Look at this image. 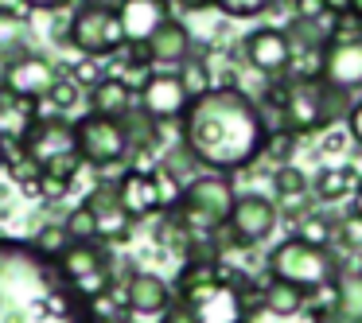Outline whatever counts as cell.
<instances>
[{
  "mask_svg": "<svg viewBox=\"0 0 362 323\" xmlns=\"http://www.w3.org/2000/svg\"><path fill=\"white\" fill-rule=\"evenodd\" d=\"M269 121L238 86H211L191 98L180 117V144L203 172H242L265 152Z\"/></svg>",
  "mask_w": 362,
  "mask_h": 323,
  "instance_id": "6da1fadb",
  "label": "cell"
},
{
  "mask_svg": "<svg viewBox=\"0 0 362 323\" xmlns=\"http://www.w3.org/2000/svg\"><path fill=\"white\" fill-rule=\"evenodd\" d=\"M0 323H90V307L32 242L0 237Z\"/></svg>",
  "mask_w": 362,
  "mask_h": 323,
  "instance_id": "7a4b0ae2",
  "label": "cell"
},
{
  "mask_svg": "<svg viewBox=\"0 0 362 323\" xmlns=\"http://www.w3.org/2000/svg\"><path fill=\"white\" fill-rule=\"evenodd\" d=\"M20 156L32 160L40 172V199H59L82 172V156L74 144V125L63 113H43L28 125V133L16 141Z\"/></svg>",
  "mask_w": 362,
  "mask_h": 323,
  "instance_id": "3957f363",
  "label": "cell"
},
{
  "mask_svg": "<svg viewBox=\"0 0 362 323\" xmlns=\"http://www.w3.org/2000/svg\"><path fill=\"white\" fill-rule=\"evenodd\" d=\"M273 105L281 113V129L304 133H327L351 113V94L327 86L320 74H292L281 90H273Z\"/></svg>",
  "mask_w": 362,
  "mask_h": 323,
  "instance_id": "277c9868",
  "label": "cell"
},
{
  "mask_svg": "<svg viewBox=\"0 0 362 323\" xmlns=\"http://www.w3.org/2000/svg\"><path fill=\"white\" fill-rule=\"evenodd\" d=\"M265 269H269V281H284V284H296L304 292H320V288H331L343 269H339V257L323 245H312L304 237H284L269 249L265 257Z\"/></svg>",
  "mask_w": 362,
  "mask_h": 323,
  "instance_id": "5b68a950",
  "label": "cell"
},
{
  "mask_svg": "<svg viewBox=\"0 0 362 323\" xmlns=\"http://www.w3.org/2000/svg\"><path fill=\"white\" fill-rule=\"evenodd\" d=\"M55 269L82 296V304H90V300L113 288V265L102 242H66L63 253L55 257Z\"/></svg>",
  "mask_w": 362,
  "mask_h": 323,
  "instance_id": "8992f818",
  "label": "cell"
},
{
  "mask_svg": "<svg viewBox=\"0 0 362 323\" xmlns=\"http://www.w3.org/2000/svg\"><path fill=\"white\" fill-rule=\"evenodd\" d=\"M74 144H78L82 164L98 168V172H110V168L125 164V160L133 156L121 121L102 117V113H86V117L74 121Z\"/></svg>",
  "mask_w": 362,
  "mask_h": 323,
  "instance_id": "52a82bcc",
  "label": "cell"
},
{
  "mask_svg": "<svg viewBox=\"0 0 362 323\" xmlns=\"http://www.w3.org/2000/svg\"><path fill=\"white\" fill-rule=\"evenodd\" d=\"M74 51H82V59H110L125 47V32H121L117 8L110 4H86L71 16V35H66Z\"/></svg>",
  "mask_w": 362,
  "mask_h": 323,
  "instance_id": "ba28073f",
  "label": "cell"
},
{
  "mask_svg": "<svg viewBox=\"0 0 362 323\" xmlns=\"http://www.w3.org/2000/svg\"><path fill=\"white\" fill-rule=\"evenodd\" d=\"M175 300H183L195 323H245V296L234 281L218 276V281H206L191 292H180Z\"/></svg>",
  "mask_w": 362,
  "mask_h": 323,
  "instance_id": "9c48e42d",
  "label": "cell"
},
{
  "mask_svg": "<svg viewBox=\"0 0 362 323\" xmlns=\"http://www.w3.org/2000/svg\"><path fill=\"white\" fill-rule=\"evenodd\" d=\"M187 102L191 94L183 86L180 71H148L141 78V86H136V110L144 117H152L156 125L160 121H180Z\"/></svg>",
  "mask_w": 362,
  "mask_h": 323,
  "instance_id": "30bf717a",
  "label": "cell"
},
{
  "mask_svg": "<svg viewBox=\"0 0 362 323\" xmlns=\"http://www.w3.org/2000/svg\"><path fill=\"white\" fill-rule=\"evenodd\" d=\"M59 66L51 63V59L43 55H32V51H24V55H16L8 66H4V74H0V90L12 98H20V102H43V98L51 94V86L59 82Z\"/></svg>",
  "mask_w": 362,
  "mask_h": 323,
  "instance_id": "8fae6325",
  "label": "cell"
},
{
  "mask_svg": "<svg viewBox=\"0 0 362 323\" xmlns=\"http://www.w3.org/2000/svg\"><path fill=\"white\" fill-rule=\"evenodd\" d=\"M242 55H245V63L257 74H265V78H288L296 47H292L284 28H257V32H250L242 40Z\"/></svg>",
  "mask_w": 362,
  "mask_h": 323,
  "instance_id": "7c38bea8",
  "label": "cell"
},
{
  "mask_svg": "<svg viewBox=\"0 0 362 323\" xmlns=\"http://www.w3.org/2000/svg\"><path fill=\"white\" fill-rule=\"evenodd\" d=\"M320 78L327 86L343 90H362V32L358 35H331L320 51Z\"/></svg>",
  "mask_w": 362,
  "mask_h": 323,
  "instance_id": "4fadbf2b",
  "label": "cell"
},
{
  "mask_svg": "<svg viewBox=\"0 0 362 323\" xmlns=\"http://www.w3.org/2000/svg\"><path fill=\"white\" fill-rule=\"evenodd\" d=\"M276 218H281V214H276L273 199H265V195H238L226 230H230V237H234L238 245H261L265 237H273Z\"/></svg>",
  "mask_w": 362,
  "mask_h": 323,
  "instance_id": "5bb4252c",
  "label": "cell"
},
{
  "mask_svg": "<svg viewBox=\"0 0 362 323\" xmlns=\"http://www.w3.org/2000/svg\"><path fill=\"white\" fill-rule=\"evenodd\" d=\"M141 55L148 66H183L195 55V43H191L187 24H180L175 16H168L148 40L141 43Z\"/></svg>",
  "mask_w": 362,
  "mask_h": 323,
  "instance_id": "9a60e30c",
  "label": "cell"
},
{
  "mask_svg": "<svg viewBox=\"0 0 362 323\" xmlns=\"http://www.w3.org/2000/svg\"><path fill=\"white\" fill-rule=\"evenodd\" d=\"M117 203L129 218H152L160 211V191H156V172L152 168H129L117 180Z\"/></svg>",
  "mask_w": 362,
  "mask_h": 323,
  "instance_id": "2e32d148",
  "label": "cell"
},
{
  "mask_svg": "<svg viewBox=\"0 0 362 323\" xmlns=\"http://www.w3.org/2000/svg\"><path fill=\"white\" fill-rule=\"evenodd\" d=\"M117 20H121V32H125V47H141L168 16V0H117Z\"/></svg>",
  "mask_w": 362,
  "mask_h": 323,
  "instance_id": "e0dca14e",
  "label": "cell"
},
{
  "mask_svg": "<svg viewBox=\"0 0 362 323\" xmlns=\"http://www.w3.org/2000/svg\"><path fill=\"white\" fill-rule=\"evenodd\" d=\"M121 296H125V312H133V315H160L175 300V292L168 288L156 273L136 269V273H129V281L121 284Z\"/></svg>",
  "mask_w": 362,
  "mask_h": 323,
  "instance_id": "ac0fdd59",
  "label": "cell"
},
{
  "mask_svg": "<svg viewBox=\"0 0 362 323\" xmlns=\"http://www.w3.org/2000/svg\"><path fill=\"white\" fill-rule=\"evenodd\" d=\"M86 105H90V113H102V117H117L121 121L136 105V90L129 86L125 78H117V74H105L98 86L86 90Z\"/></svg>",
  "mask_w": 362,
  "mask_h": 323,
  "instance_id": "d6986e66",
  "label": "cell"
},
{
  "mask_svg": "<svg viewBox=\"0 0 362 323\" xmlns=\"http://www.w3.org/2000/svg\"><path fill=\"white\" fill-rule=\"evenodd\" d=\"M327 292H331V307L323 312L327 323H362V273L358 269L354 273H339Z\"/></svg>",
  "mask_w": 362,
  "mask_h": 323,
  "instance_id": "ffe728a7",
  "label": "cell"
},
{
  "mask_svg": "<svg viewBox=\"0 0 362 323\" xmlns=\"http://www.w3.org/2000/svg\"><path fill=\"white\" fill-rule=\"evenodd\" d=\"M362 187V175L351 164H327L312 180V199L320 203H351V195Z\"/></svg>",
  "mask_w": 362,
  "mask_h": 323,
  "instance_id": "44dd1931",
  "label": "cell"
},
{
  "mask_svg": "<svg viewBox=\"0 0 362 323\" xmlns=\"http://www.w3.org/2000/svg\"><path fill=\"white\" fill-rule=\"evenodd\" d=\"M261 307H265L273 319H292L308 307V292L296 288V284H284V281H269L261 288Z\"/></svg>",
  "mask_w": 362,
  "mask_h": 323,
  "instance_id": "7402d4cb",
  "label": "cell"
},
{
  "mask_svg": "<svg viewBox=\"0 0 362 323\" xmlns=\"http://www.w3.org/2000/svg\"><path fill=\"white\" fill-rule=\"evenodd\" d=\"M218 276H222L218 257H187V265L180 269V276H175V296L199 288V284H206V281H218Z\"/></svg>",
  "mask_w": 362,
  "mask_h": 323,
  "instance_id": "603a6c76",
  "label": "cell"
},
{
  "mask_svg": "<svg viewBox=\"0 0 362 323\" xmlns=\"http://www.w3.org/2000/svg\"><path fill=\"white\" fill-rule=\"evenodd\" d=\"M296 237L331 249V242H335V222H331L327 214H315L312 211V214H304V218H296Z\"/></svg>",
  "mask_w": 362,
  "mask_h": 323,
  "instance_id": "cb8c5ba5",
  "label": "cell"
},
{
  "mask_svg": "<svg viewBox=\"0 0 362 323\" xmlns=\"http://www.w3.org/2000/svg\"><path fill=\"white\" fill-rule=\"evenodd\" d=\"M312 191V180L304 175V168L296 164H281L273 172V199L276 195H308Z\"/></svg>",
  "mask_w": 362,
  "mask_h": 323,
  "instance_id": "d4e9b609",
  "label": "cell"
},
{
  "mask_svg": "<svg viewBox=\"0 0 362 323\" xmlns=\"http://www.w3.org/2000/svg\"><path fill=\"white\" fill-rule=\"evenodd\" d=\"M63 230H66V237H71V242H98V237H94V211H90L86 203H78L71 214H66Z\"/></svg>",
  "mask_w": 362,
  "mask_h": 323,
  "instance_id": "484cf974",
  "label": "cell"
},
{
  "mask_svg": "<svg viewBox=\"0 0 362 323\" xmlns=\"http://www.w3.org/2000/svg\"><path fill=\"white\" fill-rule=\"evenodd\" d=\"M292 148H296V133H288V129H269L265 152H261V156H269L281 168V164H292Z\"/></svg>",
  "mask_w": 362,
  "mask_h": 323,
  "instance_id": "4316f807",
  "label": "cell"
},
{
  "mask_svg": "<svg viewBox=\"0 0 362 323\" xmlns=\"http://www.w3.org/2000/svg\"><path fill=\"white\" fill-rule=\"evenodd\" d=\"M78 98H82V86H74V82L66 78V74H59V82L51 86V94L43 98V102H51V110L66 117V113H71L74 105H78Z\"/></svg>",
  "mask_w": 362,
  "mask_h": 323,
  "instance_id": "83f0119b",
  "label": "cell"
},
{
  "mask_svg": "<svg viewBox=\"0 0 362 323\" xmlns=\"http://www.w3.org/2000/svg\"><path fill=\"white\" fill-rule=\"evenodd\" d=\"M66 242H71V237H66L63 222H47V226H43L40 234L32 237V245L43 253V257H51V261H55L59 253H63V245H66Z\"/></svg>",
  "mask_w": 362,
  "mask_h": 323,
  "instance_id": "f1b7e54d",
  "label": "cell"
},
{
  "mask_svg": "<svg viewBox=\"0 0 362 323\" xmlns=\"http://www.w3.org/2000/svg\"><path fill=\"white\" fill-rule=\"evenodd\" d=\"M269 4H273V0H214V8H218L222 16H230V20L261 16V12H269Z\"/></svg>",
  "mask_w": 362,
  "mask_h": 323,
  "instance_id": "f546056e",
  "label": "cell"
},
{
  "mask_svg": "<svg viewBox=\"0 0 362 323\" xmlns=\"http://www.w3.org/2000/svg\"><path fill=\"white\" fill-rule=\"evenodd\" d=\"M180 78H183V86H187V94H191V98H199V94H206V90H211V74H206L203 59H195V55H191L187 63H183Z\"/></svg>",
  "mask_w": 362,
  "mask_h": 323,
  "instance_id": "4dcf8cb0",
  "label": "cell"
},
{
  "mask_svg": "<svg viewBox=\"0 0 362 323\" xmlns=\"http://www.w3.org/2000/svg\"><path fill=\"white\" fill-rule=\"evenodd\" d=\"M335 242H343L346 249L362 253V218L358 214H346L343 222H335Z\"/></svg>",
  "mask_w": 362,
  "mask_h": 323,
  "instance_id": "1f68e13d",
  "label": "cell"
},
{
  "mask_svg": "<svg viewBox=\"0 0 362 323\" xmlns=\"http://www.w3.org/2000/svg\"><path fill=\"white\" fill-rule=\"evenodd\" d=\"M66 78L74 82V86H82V90H90V86H98V82L105 78L102 71H98V59H82V63H74L71 71H63Z\"/></svg>",
  "mask_w": 362,
  "mask_h": 323,
  "instance_id": "d6a6232c",
  "label": "cell"
},
{
  "mask_svg": "<svg viewBox=\"0 0 362 323\" xmlns=\"http://www.w3.org/2000/svg\"><path fill=\"white\" fill-rule=\"evenodd\" d=\"M160 323H195V319H191V312H187L183 300H172V304L160 312Z\"/></svg>",
  "mask_w": 362,
  "mask_h": 323,
  "instance_id": "836d02e7",
  "label": "cell"
},
{
  "mask_svg": "<svg viewBox=\"0 0 362 323\" xmlns=\"http://www.w3.org/2000/svg\"><path fill=\"white\" fill-rule=\"evenodd\" d=\"M346 136H351L354 144H362V98L351 105V113H346Z\"/></svg>",
  "mask_w": 362,
  "mask_h": 323,
  "instance_id": "e575fe53",
  "label": "cell"
},
{
  "mask_svg": "<svg viewBox=\"0 0 362 323\" xmlns=\"http://www.w3.org/2000/svg\"><path fill=\"white\" fill-rule=\"evenodd\" d=\"M32 12H59V8H71L74 0H24Z\"/></svg>",
  "mask_w": 362,
  "mask_h": 323,
  "instance_id": "d590c367",
  "label": "cell"
},
{
  "mask_svg": "<svg viewBox=\"0 0 362 323\" xmlns=\"http://www.w3.org/2000/svg\"><path fill=\"white\" fill-rule=\"evenodd\" d=\"M343 148H346V133H331L323 141V152H343Z\"/></svg>",
  "mask_w": 362,
  "mask_h": 323,
  "instance_id": "8d00e7d4",
  "label": "cell"
},
{
  "mask_svg": "<svg viewBox=\"0 0 362 323\" xmlns=\"http://www.w3.org/2000/svg\"><path fill=\"white\" fill-rule=\"evenodd\" d=\"M180 8H187V12H203V8H214V0H175Z\"/></svg>",
  "mask_w": 362,
  "mask_h": 323,
  "instance_id": "74e56055",
  "label": "cell"
},
{
  "mask_svg": "<svg viewBox=\"0 0 362 323\" xmlns=\"http://www.w3.org/2000/svg\"><path fill=\"white\" fill-rule=\"evenodd\" d=\"M343 16H351L362 24V0H343Z\"/></svg>",
  "mask_w": 362,
  "mask_h": 323,
  "instance_id": "f35d334b",
  "label": "cell"
},
{
  "mask_svg": "<svg viewBox=\"0 0 362 323\" xmlns=\"http://www.w3.org/2000/svg\"><path fill=\"white\" fill-rule=\"evenodd\" d=\"M346 206H351V214H358V218H362V187L351 195V203H346Z\"/></svg>",
  "mask_w": 362,
  "mask_h": 323,
  "instance_id": "ab89813d",
  "label": "cell"
},
{
  "mask_svg": "<svg viewBox=\"0 0 362 323\" xmlns=\"http://www.w3.org/2000/svg\"><path fill=\"white\" fill-rule=\"evenodd\" d=\"M4 164H8V144L0 141V168H4Z\"/></svg>",
  "mask_w": 362,
  "mask_h": 323,
  "instance_id": "60d3db41",
  "label": "cell"
},
{
  "mask_svg": "<svg viewBox=\"0 0 362 323\" xmlns=\"http://www.w3.org/2000/svg\"><path fill=\"white\" fill-rule=\"evenodd\" d=\"M90 323H121V319H94V315H90Z\"/></svg>",
  "mask_w": 362,
  "mask_h": 323,
  "instance_id": "b9f144b4",
  "label": "cell"
}]
</instances>
